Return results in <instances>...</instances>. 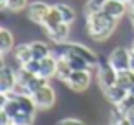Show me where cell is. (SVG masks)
Returning a JSON list of instances; mask_svg holds the SVG:
<instances>
[{"label": "cell", "mask_w": 134, "mask_h": 125, "mask_svg": "<svg viewBox=\"0 0 134 125\" xmlns=\"http://www.w3.org/2000/svg\"><path fill=\"white\" fill-rule=\"evenodd\" d=\"M116 26H118V20L112 19L110 15H107L103 9L86 15V31H88V35H90L94 41H97V42L107 41V39L114 33Z\"/></svg>", "instance_id": "obj_1"}, {"label": "cell", "mask_w": 134, "mask_h": 125, "mask_svg": "<svg viewBox=\"0 0 134 125\" xmlns=\"http://www.w3.org/2000/svg\"><path fill=\"white\" fill-rule=\"evenodd\" d=\"M59 53H63V52H70V53H75V55H79V57H83L90 66H97L99 63H97V55H96V52H92L88 46H85V44H79V42H64V44H59Z\"/></svg>", "instance_id": "obj_2"}, {"label": "cell", "mask_w": 134, "mask_h": 125, "mask_svg": "<svg viewBox=\"0 0 134 125\" xmlns=\"http://www.w3.org/2000/svg\"><path fill=\"white\" fill-rule=\"evenodd\" d=\"M130 57H132V52L130 48H123V46H118L110 52L108 55V63L112 64V68L116 72H123V70H129L130 68Z\"/></svg>", "instance_id": "obj_3"}, {"label": "cell", "mask_w": 134, "mask_h": 125, "mask_svg": "<svg viewBox=\"0 0 134 125\" xmlns=\"http://www.w3.org/2000/svg\"><path fill=\"white\" fill-rule=\"evenodd\" d=\"M97 83H99L101 90H107V88L118 85V72L112 68V64L108 61L97 64Z\"/></svg>", "instance_id": "obj_4"}, {"label": "cell", "mask_w": 134, "mask_h": 125, "mask_svg": "<svg viewBox=\"0 0 134 125\" xmlns=\"http://www.w3.org/2000/svg\"><path fill=\"white\" fill-rule=\"evenodd\" d=\"M90 81H92V75H90V70H74L70 74V77L64 81L66 86L74 92H85L88 86H90Z\"/></svg>", "instance_id": "obj_5"}, {"label": "cell", "mask_w": 134, "mask_h": 125, "mask_svg": "<svg viewBox=\"0 0 134 125\" xmlns=\"http://www.w3.org/2000/svg\"><path fill=\"white\" fill-rule=\"evenodd\" d=\"M31 97H33L37 108H52L55 105V90L50 85H44L39 90H35L31 94Z\"/></svg>", "instance_id": "obj_6"}, {"label": "cell", "mask_w": 134, "mask_h": 125, "mask_svg": "<svg viewBox=\"0 0 134 125\" xmlns=\"http://www.w3.org/2000/svg\"><path fill=\"white\" fill-rule=\"evenodd\" d=\"M50 8H52V6H48L46 2H41V0L31 2V4L28 6V19H30L31 22H35V24H41V26H42V22H44V19H46V15H48Z\"/></svg>", "instance_id": "obj_7"}, {"label": "cell", "mask_w": 134, "mask_h": 125, "mask_svg": "<svg viewBox=\"0 0 134 125\" xmlns=\"http://www.w3.org/2000/svg\"><path fill=\"white\" fill-rule=\"evenodd\" d=\"M17 88V72H13L9 66H2L0 70V92L11 94Z\"/></svg>", "instance_id": "obj_8"}, {"label": "cell", "mask_w": 134, "mask_h": 125, "mask_svg": "<svg viewBox=\"0 0 134 125\" xmlns=\"http://www.w3.org/2000/svg\"><path fill=\"white\" fill-rule=\"evenodd\" d=\"M103 11L107 15H110L112 19L119 20L121 17L127 15V4L125 2H119V0H107L105 6H103Z\"/></svg>", "instance_id": "obj_9"}, {"label": "cell", "mask_w": 134, "mask_h": 125, "mask_svg": "<svg viewBox=\"0 0 134 125\" xmlns=\"http://www.w3.org/2000/svg\"><path fill=\"white\" fill-rule=\"evenodd\" d=\"M57 74V57L52 53L44 59H41V68H39V75L50 79V77H55Z\"/></svg>", "instance_id": "obj_10"}, {"label": "cell", "mask_w": 134, "mask_h": 125, "mask_svg": "<svg viewBox=\"0 0 134 125\" xmlns=\"http://www.w3.org/2000/svg\"><path fill=\"white\" fill-rule=\"evenodd\" d=\"M103 94H105V97L108 99V103H112V105L116 107V105H119V103L125 99V96L129 94V90L123 88V86H119V85H114V86L103 90Z\"/></svg>", "instance_id": "obj_11"}, {"label": "cell", "mask_w": 134, "mask_h": 125, "mask_svg": "<svg viewBox=\"0 0 134 125\" xmlns=\"http://www.w3.org/2000/svg\"><path fill=\"white\" fill-rule=\"evenodd\" d=\"M61 22H63V17H61V13H59L57 6H52V8H50V11H48V15H46V19H44V22H42V28H44V30H46V33H48V31L55 30Z\"/></svg>", "instance_id": "obj_12"}, {"label": "cell", "mask_w": 134, "mask_h": 125, "mask_svg": "<svg viewBox=\"0 0 134 125\" xmlns=\"http://www.w3.org/2000/svg\"><path fill=\"white\" fill-rule=\"evenodd\" d=\"M68 35H70V24H66V22H61L55 30L48 31V37H50L55 44H64L66 39H68Z\"/></svg>", "instance_id": "obj_13"}, {"label": "cell", "mask_w": 134, "mask_h": 125, "mask_svg": "<svg viewBox=\"0 0 134 125\" xmlns=\"http://www.w3.org/2000/svg\"><path fill=\"white\" fill-rule=\"evenodd\" d=\"M59 55H63V57H66V61L70 63V66H72V70H90L92 66L83 59V57H79V55H75V53H70V52H63V53H59ZM57 55V57H59Z\"/></svg>", "instance_id": "obj_14"}, {"label": "cell", "mask_w": 134, "mask_h": 125, "mask_svg": "<svg viewBox=\"0 0 134 125\" xmlns=\"http://www.w3.org/2000/svg\"><path fill=\"white\" fill-rule=\"evenodd\" d=\"M19 101V107H20V112H30V114H35L37 110V105L31 97V94H13Z\"/></svg>", "instance_id": "obj_15"}, {"label": "cell", "mask_w": 134, "mask_h": 125, "mask_svg": "<svg viewBox=\"0 0 134 125\" xmlns=\"http://www.w3.org/2000/svg\"><path fill=\"white\" fill-rule=\"evenodd\" d=\"M13 44H15L13 33L8 28H2V30H0V52H2V55H6L8 52H11Z\"/></svg>", "instance_id": "obj_16"}, {"label": "cell", "mask_w": 134, "mask_h": 125, "mask_svg": "<svg viewBox=\"0 0 134 125\" xmlns=\"http://www.w3.org/2000/svg\"><path fill=\"white\" fill-rule=\"evenodd\" d=\"M30 46H31V52H33V59L41 61V59L52 55V48L42 41H33V42H30Z\"/></svg>", "instance_id": "obj_17"}, {"label": "cell", "mask_w": 134, "mask_h": 125, "mask_svg": "<svg viewBox=\"0 0 134 125\" xmlns=\"http://www.w3.org/2000/svg\"><path fill=\"white\" fill-rule=\"evenodd\" d=\"M55 57H57V55H55ZM72 72H74V70H72L70 63L66 61V57L59 55V57H57V74H55V77L61 79V81H66V79L70 77Z\"/></svg>", "instance_id": "obj_18"}, {"label": "cell", "mask_w": 134, "mask_h": 125, "mask_svg": "<svg viewBox=\"0 0 134 125\" xmlns=\"http://www.w3.org/2000/svg\"><path fill=\"white\" fill-rule=\"evenodd\" d=\"M15 59L19 61V64H26L28 61L33 59V52L30 44H20L15 48Z\"/></svg>", "instance_id": "obj_19"}, {"label": "cell", "mask_w": 134, "mask_h": 125, "mask_svg": "<svg viewBox=\"0 0 134 125\" xmlns=\"http://www.w3.org/2000/svg\"><path fill=\"white\" fill-rule=\"evenodd\" d=\"M118 85L130 90L134 86V70L129 68V70H123V72H118Z\"/></svg>", "instance_id": "obj_20"}, {"label": "cell", "mask_w": 134, "mask_h": 125, "mask_svg": "<svg viewBox=\"0 0 134 125\" xmlns=\"http://www.w3.org/2000/svg\"><path fill=\"white\" fill-rule=\"evenodd\" d=\"M55 6H57V9H59V13L63 17V22L72 24L75 20V11H74L72 6H68V4H55Z\"/></svg>", "instance_id": "obj_21"}, {"label": "cell", "mask_w": 134, "mask_h": 125, "mask_svg": "<svg viewBox=\"0 0 134 125\" xmlns=\"http://www.w3.org/2000/svg\"><path fill=\"white\" fill-rule=\"evenodd\" d=\"M2 8H4V9H8V11L17 13V11H22V9H26V8H28V0H8V2H6Z\"/></svg>", "instance_id": "obj_22"}, {"label": "cell", "mask_w": 134, "mask_h": 125, "mask_svg": "<svg viewBox=\"0 0 134 125\" xmlns=\"http://www.w3.org/2000/svg\"><path fill=\"white\" fill-rule=\"evenodd\" d=\"M33 116L35 114H30V112H19L11 118V123H15V125H31Z\"/></svg>", "instance_id": "obj_23"}, {"label": "cell", "mask_w": 134, "mask_h": 125, "mask_svg": "<svg viewBox=\"0 0 134 125\" xmlns=\"http://www.w3.org/2000/svg\"><path fill=\"white\" fill-rule=\"evenodd\" d=\"M107 0H88V4L85 6V13H94V11H101Z\"/></svg>", "instance_id": "obj_24"}, {"label": "cell", "mask_w": 134, "mask_h": 125, "mask_svg": "<svg viewBox=\"0 0 134 125\" xmlns=\"http://www.w3.org/2000/svg\"><path fill=\"white\" fill-rule=\"evenodd\" d=\"M116 107H118V108H119V110L125 114L129 108H132V107H134V94H130V92H129V94L125 96V99H123L119 105H116Z\"/></svg>", "instance_id": "obj_25"}, {"label": "cell", "mask_w": 134, "mask_h": 125, "mask_svg": "<svg viewBox=\"0 0 134 125\" xmlns=\"http://www.w3.org/2000/svg\"><path fill=\"white\" fill-rule=\"evenodd\" d=\"M22 68H26L28 72H31V74H37L39 75V68H41V61L39 59H31V61H28L26 64H20Z\"/></svg>", "instance_id": "obj_26"}, {"label": "cell", "mask_w": 134, "mask_h": 125, "mask_svg": "<svg viewBox=\"0 0 134 125\" xmlns=\"http://www.w3.org/2000/svg\"><path fill=\"white\" fill-rule=\"evenodd\" d=\"M55 125H85V123L81 119H77V118H64V119L57 121Z\"/></svg>", "instance_id": "obj_27"}, {"label": "cell", "mask_w": 134, "mask_h": 125, "mask_svg": "<svg viewBox=\"0 0 134 125\" xmlns=\"http://www.w3.org/2000/svg\"><path fill=\"white\" fill-rule=\"evenodd\" d=\"M9 123H11V116L0 108V125H9Z\"/></svg>", "instance_id": "obj_28"}, {"label": "cell", "mask_w": 134, "mask_h": 125, "mask_svg": "<svg viewBox=\"0 0 134 125\" xmlns=\"http://www.w3.org/2000/svg\"><path fill=\"white\" fill-rule=\"evenodd\" d=\"M123 116H125V118H127L130 123H134V107H132V108H129V110H127Z\"/></svg>", "instance_id": "obj_29"}, {"label": "cell", "mask_w": 134, "mask_h": 125, "mask_svg": "<svg viewBox=\"0 0 134 125\" xmlns=\"http://www.w3.org/2000/svg\"><path fill=\"white\" fill-rule=\"evenodd\" d=\"M112 125H134V123H130V121H129V119H127V118L123 116V118H119L118 121H114Z\"/></svg>", "instance_id": "obj_30"}, {"label": "cell", "mask_w": 134, "mask_h": 125, "mask_svg": "<svg viewBox=\"0 0 134 125\" xmlns=\"http://www.w3.org/2000/svg\"><path fill=\"white\" fill-rule=\"evenodd\" d=\"M130 19H134V0L130 2Z\"/></svg>", "instance_id": "obj_31"}, {"label": "cell", "mask_w": 134, "mask_h": 125, "mask_svg": "<svg viewBox=\"0 0 134 125\" xmlns=\"http://www.w3.org/2000/svg\"><path fill=\"white\" fill-rule=\"evenodd\" d=\"M130 68L134 70V52H132V57H130Z\"/></svg>", "instance_id": "obj_32"}, {"label": "cell", "mask_w": 134, "mask_h": 125, "mask_svg": "<svg viewBox=\"0 0 134 125\" xmlns=\"http://www.w3.org/2000/svg\"><path fill=\"white\" fill-rule=\"evenodd\" d=\"M130 52H134V39H132V42H130Z\"/></svg>", "instance_id": "obj_33"}, {"label": "cell", "mask_w": 134, "mask_h": 125, "mask_svg": "<svg viewBox=\"0 0 134 125\" xmlns=\"http://www.w3.org/2000/svg\"><path fill=\"white\" fill-rule=\"evenodd\" d=\"M119 2H125V4H130V2H132V0H119Z\"/></svg>", "instance_id": "obj_34"}, {"label": "cell", "mask_w": 134, "mask_h": 125, "mask_svg": "<svg viewBox=\"0 0 134 125\" xmlns=\"http://www.w3.org/2000/svg\"><path fill=\"white\" fill-rule=\"evenodd\" d=\"M6 2H8V0H0V6H4Z\"/></svg>", "instance_id": "obj_35"}, {"label": "cell", "mask_w": 134, "mask_h": 125, "mask_svg": "<svg viewBox=\"0 0 134 125\" xmlns=\"http://www.w3.org/2000/svg\"><path fill=\"white\" fill-rule=\"evenodd\" d=\"M129 92H130V94H134V86H132V88H130V90H129Z\"/></svg>", "instance_id": "obj_36"}, {"label": "cell", "mask_w": 134, "mask_h": 125, "mask_svg": "<svg viewBox=\"0 0 134 125\" xmlns=\"http://www.w3.org/2000/svg\"><path fill=\"white\" fill-rule=\"evenodd\" d=\"M130 22H132V28H134V19H130Z\"/></svg>", "instance_id": "obj_37"}, {"label": "cell", "mask_w": 134, "mask_h": 125, "mask_svg": "<svg viewBox=\"0 0 134 125\" xmlns=\"http://www.w3.org/2000/svg\"><path fill=\"white\" fill-rule=\"evenodd\" d=\"M9 125H15V123H9Z\"/></svg>", "instance_id": "obj_38"}]
</instances>
